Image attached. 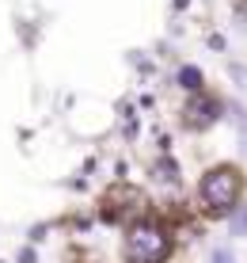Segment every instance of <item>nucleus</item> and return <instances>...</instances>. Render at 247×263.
Segmentation results:
<instances>
[{
    "label": "nucleus",
    "instance_id": "f257e3e1",
    "mask_svg": "<svg viewBox=\"0 0 247 263\" xmlns=\"http://www.w3.org/2000/svg\"><path fill=\"white\" fill-rule=\"evenodd\" d=\"M240 195H243V176H240V168H232V164H221V168L205 172L202 183H198V198H202L205 210H213V214L236 210Z\"/></svg>",
    "mask_w": 247,
    "mask_h": 263
},
{
    "label": "nucleus",
    "instance_id": "f03ea898",
    "mask_svg": "<svg viewBox=\"0 0 247 263\" xmlns=\"http://www.w3.org/2000/svg\"><path fill=\"white\" fill-rule=\"evenodd\" d=\"M126 263H163L171 256V237L160 225H133L122 244Z\"/></svg>",
    "mask_w": 247,
    "mask_h": 263
},
{
    "label": "nucleus",
    "instance_id": "7ed1b4c3",
    "mask_svg": "<svg viewBox=\"0 0 247 263\" xmlns=\"http://www.w3.org/2000/svg\"><path fill=\"white\" fill-rule=\"evenodd\" d=\"M217 119H221V99L209 96V92H194L187 99V107H182V126L187 130H205Z\"/></svg>",
    "mask_w": 247,
    "mask_h": 263
},
{
    "label": "nucleus",
    "instance_id": "20e7f679",
    "mask_svg": "<svg viewBox=\"0 0 247 263\" xmlns=\"http://www.w3.org/2000/svg\"><path fill=\"white\" fill-rule=\"evenodd\" d=\"M179 84L187 88V92H202V69L182 65V69H179Z\"/></svg>",
    "mask_w": 247,
    "mask_h": 263
},
{
    "label": "nucleus",
    "instance_id": "39448f33",
    "mask_svg": "<svg viewBox=\"0 0 247 263\" xmlns=\"http://www.w3.org/2000/svg\"><path fill=\"white\" fill-rule=\"evenodd\" d=\"M232 233H236V237L247 233V206H236V214H232Z\"/></svg>",
    "mask_w": 247,
    "mask_h": 263
},
{
    "label": "nucleus",
    "instance_id": "423d86ee",
    "mask_svg": "<svg viewBox=\"0 0 247 263\" xmlns=\"http://www.w3.org/2000/svg\"><path fill=\"white\" fill-rule=\"evenodd\" d=\"M156 176L163 179V183H175V164H171V160H160V164H156Z\"/></svg>",
    "mask_w": 247,
    "mask_h": 263
},
{
    "label": "nucleus",
    "instance_id": "0eeeda50",
    "mask_svg": "<svg viewBox=\"0 0 247 263\" xmlns=\"http://www.w3.org/2000/svg\"><path fill=\"white\" fill-rule=\"evenodd\" d=\"M209 263H236V256H232L228 248H217L213 256H209Z\"/></svg>",
    "mask_w": 247,
    "mask_h": 263
},
{
    "label": "nucleus",
    "instance_id": "6e6552de",
    "mask_svg": "<svg viewBox=\"0 0 247 263\" xmlns=\"http://www.w3.org/2000/svg\"><path fill=\"white\" fill-rule=\"evenodd\" d=\"M15 259H19V263H38V256H34V248H23V252H19Z\"/></svg>",
    "mask_w": 247,
    "mask_h": 263
},
{
    "label": "nucleus",
    "instance_id": "1a4fd4ad",
    "mask_svg": "<svg viewBox=\"0 0 247 263\" xmlns=\"http://www.w3.org/2000/svg\"><path fill=\"white\" fill-rule=\"evenodd\" d=\"M0 263H4V259H0Z\"/></svg>",
    "mask_w": 247,
    "mask_h": 263
}]
</instances>
